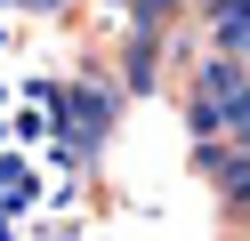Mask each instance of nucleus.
<instances>
[{"mask_svg":"<svg viewBox=\"0 0 250 241\" xmlns=\"http://www.w3.org/2000/svg\"><path fill=\"white\" fill-rule=\"evenodd\" d=\"M146 73H153V32H146V40L129 48V80H137V89H146Z\"/></svg>","mask_w":250,"mask_h":241,"instance_id":"f03ea898","label":"nucleus"},{"mask_svg":"<svg viewBox=\"0 0 250 241\" xmlns=\"http://www.w3.org/2000/svg\"><path fill=\"white\" fill-rule=\"evenodd\" d=\"M57 112H65V145H73V153H89V145L121 121V96H113V89H89V80H73V89L57 96Z\"/></svg>","mask_w":250,"mask_h":241,"instance_id":"f257e3e1","label":"nucleus"}]
</instances>
